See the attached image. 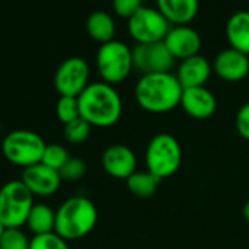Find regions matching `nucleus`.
<instances>
[{"instance_id": "nucleus-1", "label": "nucleus", "mask_w": 249, "mask_h": 249, "mask_svg": "<svg viewBox=\"0 0 249 249\" xmlns=\"http://www.w3.org/2000/svg\"><path fill=\"white\" fill-rule=\"evenodd\" d=\"M183 88L176 73L159 72L141 75L135 85V100L138 106L154 114H163L180 106Z\"/></svg>"}, {"instance_id": "nucleus-2", "label": "nucleus", "mask_w": 249, "mask_h": 249, "mask_svg": "<svg viewBox=\"0 0 249 249\" xmlns=\"http://www.w3.org/2000/svg\"><path fill=\"white\" fill-rule=\"evenodd\" d=\"M81 117L91 126L110 128L123 113V101L117 89L107 82H91L78 97Z\"/></svg>"}, {"instance_id": "nucleus-3", "label": "nucleus", "mask_w": 249, "mask_h": 249, "mask_svg": "<svg viewBox=\"0 0 249 249\" xmlns=\"http://www.w3.org/2000/svg\"><path fill=\"white\" fill-rule=\"evenodd\" d=\"M98 220L94 202L87 196H72L56 210L54 231L65 240H78L89 234Z\"/></svg>"}, {"instance_id": "nucleus-4", "label": "nucleus", "mask_w": 249, "mask_h": 249, "mask_svg": "<svg viewBox=\"0 0 249 249\" xmlns=\"http://www.w3.org/2000/svg\"><path fill=\"white\" fill-rule=\"evenodd\" d=\"M46 145L43 137L37 132L15 129L3 138L2 154L11 164L27 169L41 163Z\"/></svg>"}, {"instance_id": "nucleus-5", "label": "nucleus", "mask_w": 249, "mask_h": 249, "mask_svg": "<svg viewBox=\"0 0 249 249\" xmlns=\"http://www.w3.org/2000/svg\"><path fill=\"white\" fill-rule=\"evenodd\" d=\"M95 65L103 82L110 85L120 84L131 75L134 69L132 49L119 40L104 43L97 50Z\"/></svg>"}, {"instance_id": "nucleus-6", "label": "nucleus", "mask_w": 249, "mask_h": 249, "mask_svg": "<svg viewBox=\"0 0 249 249\" xmlns=\"http://www.w3.org/2000/svg\"><path fill=\"white\" fill-rule=\"evenodd\" d=\"M34 207V195L21 179L0 188V221L6 229H21Z\"/></svg>"}, {"instance_id": "nucleus-7", "label": "nucleus", "mask_w": 249, "mask_h": 249, "mask_svg": "<svg viewBox=\"0 0 249 249\" xmlns=\"http://www.w3.org/2000/svg\"><path fill=\"white\" fill-rule=\"evenodd\" d=\"M182 164V147L170 134H157L145 150L147 170L161 180L173 176Z\"/></svg>"}, {"instance_id": "nucleus-8", "label": "nucleus", "mask_w": 249, "mask_h": 249, "mask_svg": "<svg viewBox=\"0 0 249 249\" xmlns=\"http://www.w3.org/2000/svg\"><path fill=\"white\" fill-rule=\"evenodd\" d=\"M172 28L166 17L154 8L142 6L128 19V33L138 44L163 41Z\"/></svg>"}, {"instance_id": "nucleus-9", "label": "nucleus", "mask_w": 249, "mask_h": 249, "mask_svg": "<svg viewBox=\"0 0 249 249\" xmlns=\"http://www.w3.org/2000/svg\"><path fill=\"white\" fill-rule=\"evenodd\" d=\"M89 85V66L85 59L72 56L63 60L54 73V88L60 97H79Z\"/></svg>"}, {"instance_id": "nucleus-10", "label": "nucleus", "mask_w": 249, "mask_h": 249, "mask_svg": "<svg viewBox=\"0 0 249 249\" xmlns=\"http://www.w3.org/2000/svg\"><path fill=\"white\" fill-rule=\"evenodd\" d=\"M134 69L142 75L172 72L176 59L167 49L164 40L151 44H137L132 49Z\"/></svg>"}, {"instance_id": "nucleus-11", "label": "nucleus", "mask_w": 249, "mask_h": 249, "mask_svg": "<svg viewBox=\"0 0 249 249\" xmlns=\"http://www.w3.org/2000/svg\"><path fill=\"white\" fill-rule=\"evenodd\" d=\"M101 166L108 176L128 180L137 172L138 160L137 154L129 147L114 144L104 150L101 156Z\"/></svg>"}, {"instance_id": "nucleus-12", "label": "nucleus", "mask_w": 249, "mask_h": 249, "mask_svg": "<svg viewBox=\"0 0 249 249\" xmlns=\"http://www.w3.org/2000/svg\"><path fill=\"white\" fill-rule=\"evenodd\" d=\"M21 180L34 196H52L60 189L63 182L57 170L50 169L43 163L24 169Z\"/></svg>"}, {"instance_id": "nucleus-13", "label": "nucleus", "mask_w": 249, "mask_h": 249, "mask_svg": "<svg viewBox=\"0 0 249 249\" xmlns=\"http://www.w3.org/2000/svg\"><path fill=\"white\" fill-rule=\"evenodd\" d=\"M164 43L175 59L185 60L199 54L202 41L198 31L189 25H172Z\"/></svg>"}, {"instance_id": "nucleus-14", "label": "nucleus", "mask_w": 249, "mask_h": 249, "mask_svg": "<svg viewBox=\"0 0 249 249\" xmlns=\"http://www.w3.org/2000/svg\"><path fill=\"white\" fill-rule=\"evenodd\" d=\"M215 75L227 82H239L249 73V56L231 47L221 50L213 63Z\"/></svg>"}, {"instance_id": "nucleus-15", "label": "nucleus", "mask_w": 249, "mask_h": 249, "mask_svg": "<svg viewBox=\"0 0 249 249\" xmlns=\"http://www.w3.org/2000/svg\"><path fill=\"white\" fill-rule=\"evenodd\" d=\"M180 107L192 119L205 120L215 113L217 98L205 87L185 88L180 98Z\"/></svg>"}, {"instance_id": "nucleus-16", "label": "nucleus", "mask_w": 249, "mask_h": 249, "mask_svg": "<svg viewBox=\"0 0 249 249\" xmlns=\"http://www.w3.org/2000/svg\"><path fill=\"white\" fill-rule=\"evenodd\" d=\"M213 72V66L201 54L188 57L180 60L178 66V81L180 82L182 88H195V87H205L207 81L210 79Z\"/></svg>"}, {"instance_id": "nucleus-17", "label": "nucleus", "mask_w": 249, "mask_h": 249, "mask_svg": "<svg viewBox=\"0 0 249 249\" xmlns=\"http://www.w3.org/2000/svg\"><path fill=\"white\" fill-rule=\"evenodd\" d=\"M157 9L172 25H189L198 14L199 0H157Z\"/></svg>"}, {"instance_id": "nucleus-18", "label": "nucleus", "mask_w": 249, "mask_h": 249, "mask_svg": "<svg viewBox=\"0 0 249 249\" xmlns=\"http://www.w3.org/2000/svg\"><path fill=\"white\" fill-rule=\"evenodd\" d=\"M226 37L231 49L249 56V12H234L226 24Z\"/></svg>"}, {"instance_id": "nucleus-19", "label": "nucleus", "mask_w": 249, "mask_h": 249, "mask_svg": "<svg viewBox=\"0 0 249 249\" xmlns=\"http://www.w3.org/2000/svg\"><path fill=\"white\" fill-rule=\"evenodd\" d=\"M87 31L92 40L104 44L114 40L116 24L110 14L104 11H94L87 18Z\"/></svg>"}, {"instance_id": "nucleus-20", "label": "nucleus", "mask_w": 249, "mask_h": 249, "mask_svg": "<svg viewBox=\"0 0 249 249\" xmlns=\"http://www.w3.org/2000/svg\"><path fill=\"white\" fill-rule=\"evenodd\" d=\"M25 226L34 236L53 233L56 227V211L47 204H34Z\"/></svg>"}, {"instance_id": "nucleus-21", "label": "nucleus", "mask_w": 249, "mask_h": 249, "mask_svg": "<svg viewBox=\"0 0 249 249\" xmlns=\"http://www.w3.org/2000/svg\"><path fill=\"white\" fill-rule=\"evenodd\" d=\"M161 179L153 175L151 172H135L128 180L126 186L131 194H134L138 198H150L156 194Z\"/></svg>"}, {"instance_id": "nucleus-22", "label": "nucleus", "mask_w": 249, "mask_h": 249, "mask_svg": "<svg viewBox=\"0 0 249 249\" xmlns=\"http://www.w3.org/2000/svg\"><path fill=\"white\" fill-rule=\"evenodd\" d=\"M91 128L92 126H91V124L85 119L78 117L73 122L65 124V128H63V137H65V140L69 144L79 145V144H84L89 138Z\"/></svg>"}, {"instance_id": "nucleus-23", "label": "nucleus", "mask_w": 249, "mask_h": 249, "mask_svg": "<svg viewBox=\"0 0 249 249\" xmlns=\"http://www.w3.org/2000/svg\"><path fill=\"white\" fill-rule=\"evenodd\" d=\"M69 159H71L69 151L63 145H60V144H47L46 150H44V154H43L41 163L46 164L47 167L54 169V170L59 172L66 164V161Z\"/></svg>"}, {"instance_id": "nucleus-24", "label": "nucleus", "mask_w": 249, "mask_h": 249, "mask_svg": "<svg viewBox=\"0 0 249 249\" xmlns=\"http://www.w3.org/2000/svg\"><path fill=\"white\" fill-rule=\"evenodd\" d=\"M31 239L21 229H6L0 239V249H30Z\"/></svg>"}, {"instance_id": "nucleus-25", "label": "nucleus", "mask_w": 249, "mask_h": 249, "mask_svg": "<svg viewBox=\"0 0 249 249\" xmlns=\"http://www.w3.org/2000/svg\"><path fill=\"white\" fill-rule=\"evenodd\" d=\"M56 114H57V119L63 124H68V123L73 122L75 119L81 117L78 98L76 97H60L56 104Z\"/></svg>"}, {"instance_id": "nucleus-26", "label": "nucleus", "mask_w": 249, "mask_h": 249, "mask_svg": "<svg viewBox=\"0 0 249 249\" xmlns=\"http://www.w3.org/2000/svg\"><path fill=\"white\" fill-rule=\"evenodd\" d=\"M30 249H71L68 240L59 236L56 231L33 236L31 237V248Z\"/></svg>"}, {"instance_id": "nucleus-27", "label": "nucleus", "mask_w": 249, "mask_h": 249, "mask_svg": "<svg viewBox=\"0 0 249 249\" xmlns=\"http://www.w3.org/2000/svg\"><path fill=\"white\" fill-rule=\"evenodd\" d=\"M62 180L66 182H76L79 179H82L87 173V164L82 159L78 157H71L66 164L59 170Z\"/></svg>"}, {"instance_id": "nucleus-28", "label": "nucleus", "mask_w": 249, "mask_h": 249, "mask_svg": "<svg viewBox=\"0 0 249 249\" xmlns=\"http://www.w3.org/2000/svg\"><path fill=\"white\" fill-rule=\"evenodd\" d=\"M144 0H111L114 12L122 18H131L135 12H138L144 5Z\"/></svg>"}, {"instance_id": "nucleus-29", "label": "nucleus", "mask_w": 249, "mask_h": 249, "mask_svg": "<svg viewBox=\"0 0 249 249\" xmlns=\"http://www.w3.org/2000/svg\"><path fill=\"white\" fill-rule=\"evenodd\" d=\"M234 124H236V129H237L239 135L243 140L249 141V103H245L237 110Z\"/></svg>"}, {"instance_id": "nucleus-30", "label": "nucleus", "mask_w": 249, "mask_h": 249, "mask_svg": "<svg viewBox=\"0 0 249 249\" xmlns=\"http://www.w3.org/2000/svg\"><path fill=\"white\" fill-rule=\"evenodd\" d=\"M242 214H243V217H245V220L249 223V201L243 205V210H242Z\"/></svg>"}, {"instance_id": "nucleus-31", "label": "nucleus", "mask_w": 249, "mask_h": 249, "mask_svg": "<svg viewBox=\"0 0 249 249\" xmlns=\"http://www.w3.org/2000/svg\"><path fill=\"white\" fill-rule=\"evenodd\" d=\"M5 230H6V227H5V224L0 221V239H2V236H3V233H5Z\"/></svg>"}]
</instances>
